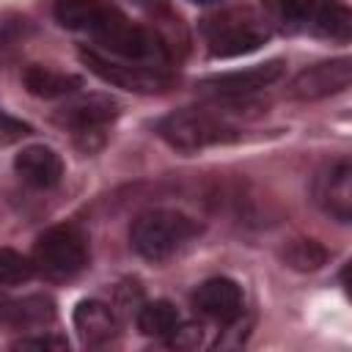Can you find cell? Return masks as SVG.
<instances>
[{
	"mask_svg": "<svg viewBox=\"0 0 352 352\" xmlns=\"http://www.w3.org/2000/svg\"><path fill=\"white\" fill-rule=\"evenodd\" d=\"M201 234V226L179 209H148L129 226V245L148 261H165L187 248Z\"/></svg>",
	"mask_w": 352,
	"mask_h": 352,
	"instance_id": "1",
	"label": "cell"
},
{
	"mask_svg": "<svg viewBox=\"0 0 352 352\" xmlns=\"http://www.w3.org/2000/svg\"><path fill=\"white\" fill-rule=\"evenodd\" d=\"M212 58H236L258 50L270 38V28L250 8H228L201 22Z\"/></svg>",
	"mask_w": 352,
	"mask_h": 352,
	"instance_id": "2",
	"label": "cell"
},
{
	"mask_svg": "<svg viewBox=\"0 0 352 352\" xmlns=\"http://www.w3.org/2000/svg\"><path fill=\"white\" fill-rule=\"evenodd\" d=\"M33 267L47 280H69L88 264V236L72 226H50L33 245Z\"/></svg>",
	"mask_w": 352,
	"mask_h": 352,
	"instance_id": "3",
	"label": "cell"
},
{
	"mask_svg": "<svg viewBox=\"0 0 352 352\" xmlns=\"http://www.w3.org/2000/svg\"><path fill=\"white\" fill-rule=\"evenodd\" d=\"M157 132L170 148L184 151V154L236 140V129L231 124H226L220 116H214L209 110H195V107L176 110V113L165 116L157 124Z\"/></svg>",
	"mask_w": 352,
	"mask_h": 352,
	"instance_id": "4",
	"label": "cell"
},
{
	"mask_svg": "<svg viewBox=\"0 0 352 352\" xmlns=\"http://www.w3.org/2000/svg\"><path fill=\"white\" fill-rule=\"evenodd\" d=\"M80 60L104 82L118 85L124 91L135 94H160L173 85V74L168 66L157 63H140V60H124L116 55H102L96 50H80Z\"/></svg>",
	"mask_w": 352,
	"mask_h": 352,
	"instance_id": "5",
	"label": "cell"
},
{
	"mask_svg": "<svg viewBox=\"0 0 352 352\" xmlns=\"http://www.w3.org/2000/svg\"><path fill=\"white\" fill-rule=\"evenodd\" d=\"M116 116H118L116 99H110V96H104V94H88V96H77L74 102L63 104V107L55 113V124L72 129L80 148L94 151L91 138L102 140L104 126H107Z\"/></svg>",
	"mask_w": 352,
	"mask_h": 352,
	"instance_id": "6",
	"label": "cell"
},
{
	"mask_svg": "<svg viewBox=\"0 0 352 352\" xmlns=\"http://www.w3.org/2000/svg\"><path fill=\"white\" fill-rule=\"evenodd\" d=\"M283 66L286 63L280 58L264 60V63H256L250 69H239V72H226V74L206 77V80H201V88L206 94H212L214 99H220V102L248 99V96L258 94L261 88H270L272 82H278L280 74H283Z\"/></svg>",
	"mask_w": 352,
	"mask_h": 352,
	"instance_id": "7",
	"label": "cell"
},
{
	"mask_svg": "<svg viewBox=\"0 0 352 352\" xmlns=\"http://www.w3.org/2000/svg\"><path fill=\"white\" fill-rule=\"evenodd\" d=\"M349 82H352V60L349 58H333V60H322V63L302 69L292 80L289 96L300 99V102H316V99L346 91Z\"/></svg>",
	"mask_w": 352,
	"mask_h": 352,
	"instance_id": "8",
	"label": "cell"
},
{
	"mask_svg": "<svg viewBox=\"0 0 352 352\" xmlns=\"http://www.w3.org/2000/svg\"><path fill=\"white\" fill-rule=\"evenodd\" d=\"M314 201L319 209L338 223L352 217V165L349 160H336L314 179Z\"/></svg>",
	"mask_w": 352,
	"mask_h": 352,
	"instance_id": "9",
	"label": "cell"
},
{
	"mask_svg": "<svg viewBox=\"0 0 352 352\" xmlns=\"http://www.w3.org/2000/svg\"><path fill=\"white\" fill-rule=\"evenodd\" d=\"M192 308L220 324H234L242 316V289L231 278H209L192 292Z\"/></svg>",
	"mask_w": 352,
	"mask_h": 352,
	"instance_id": "10",
	"label": "cell"
},
{
	"mask_svg": "<svg viewBox=\"0 0 352 352\" xmlns=\"http://www.w3.org/2000/svg\"><path fill=\"white\" fill-rule=\"evenodd\" d=\"M14 170L25 184L36 190H50L63 176V160L50 146H28L14 157Z\"/></svg>",
	"mask_w": 352,
	"mask_h": 352,
	"instance_id": "11",
	"label": "cell"
},
{
	"mask_svg": "<svg viewBox=\"0 0 352 352\" xmlns=\"http://www.w3.org/2000/svg\"><path fill=\"white\" fill-rule=\"evenodd\" d=\"M74 330L85 346H102L118 333L116 314L102 300H82L74 308Z\"/></svg>",
	"mask_w": 352,
	"mask_h": 352,
	"instance_id": "12",
	"label": "cell"
},
{
	"mask_svg": "<svg viewBox=\"0 0 352 352\" xmlns=\"http://www.w3.org/2000/svg\"><path fill=\"white\" fill-rule=\"evenodd\" d=\"M336 0H264L267 6V14L270 19L289 30V33H297V30H311L314 19Z\"/></svg>",
	"mask_w": 352,
	"mask_h": 352,
	"instance_id": "13",
	"label": "cell"
},
{
	"mask_svg": "<svg viewBox=\"0 0 352 352\" xmlns=\"http://www.w3.org/2000/svg\"><path fill=\"white\" fill-rule=\"evenodd\" d=\"M22 82L38 99H60V96H72L82 88V77L63 74V72H55L47 66H28L22 74Z\"/></svg>",
	"mask_w": 352,
	"mask_h": 352,
	"instance_id": "14",
	"label": "cell"
},
{
	"mask_svg": "<svg viewBox=\"0 0 352 352\" xmlns=\"http://www.w3.org/2000/svg\"><path fill=\"white\" fill-rule=\"evenodd\" d=\"M0 316L16 327H41L55 319V302L44 294H30L22 300H3Z\"/></svg>",
	"mask_w": 352,
	"mask_h": 352,
	"instance_id": "15",
	"label": "cell"
},
{
	"mask_svg": "<svg viewBox=\"0 0 352 352\" xmlns=\"http://www.w3.org/2000/svg\"><path fill=\"white\" fill-rule=\"evenodd\" d=\"M104 0H55V19L66 30L88 33L104 11Z\"/></svg>",
	"mask_w": 352,
	"mask_h": 352,
	"instance_id": "16",
	"label": "cell"
},
{
	"mask_svg": "<svg viewBox=\"0 0 352 352\" xmlns=\"http://www.w3.org/2000/svg\"><path fill=\"white\" fill-rule=\"evenodd\" d=\"M138 330L143 336H151V338H168V333L179 324V311L173 302L168 300H154V302H143L138 308Z\"/></svg>",
	"mask_w": 352,
	"mask_h": 352,
	"instance_id": "17",
	"label": "cell"
},
{
	"mask_svg": "<svg viewBox=\"0 0 352 352\" xmlns=\"http://www.w3.org/2000/svg\"><path fill=\"white\" fill-rule=\"evenodd\" d=\"M280 258L286 261V267L297 270V272H314L327 261V250L324 245H319L316 239H289L286 248L280 250Z\"/></svg>",
	"mask_w": 352,
	"mask_h": 352,
	"instance_id": "18",
	"label": "cell"
},
{
	"mask_svg": "<svg viewBox=\"0 0 352 352\" xmlns=\"http://www.w3.org/2000/svg\"><path fill=\"white\" fill-rule=\"evenodd\" d=\"M311 33L316 36H324V38H333V41H349V33H352V16H349V8L341 6L338 0L330 3L311 25Z\"/></svg>",
	"mask_w": 352,
	"mask_h": 352,
	"instance_id": "19",
	"label": "cell"
},
{
	"mask_svg": "<svg viewBox=\"0 0 352 352\" xmlns=\"http://www.w3.org/2000/svg\"><path fill=\"white\" fill-rule=\"evenodd\" d=\"M36 275L33 258L14 250V248H0V286H19L28 283Z\"/></svg>",
	"mask_w": 352,
	"mask_h": 352,
	"instance_id": "20",
	"label": "cell"
},
{
	"mask_svg": "<svg viewBox=\"0 0 352 352\" xmlns=\"http://www.w3.org/2000/svg\"><path fill=\"white\" fill-rule=\"evenodd\" d=\"M201 338H204V330H201V324H192V322H187V324L179 322L168 333V344L176 349H195L201 344Z\"/></svg>",
	"mask_w": 352,
	"mask_h": 352,
	"instance_id": "21",
	"label": "cell"
},
{
	"mask_svg": "<svg viewBox=\"0 0 352 352\" xmlns=\"http://www.w3.org/2000/svg\"><path fill=\"white\" fill-rule=\"evenodd\" d=\"M14 349H52V352H60V349H69V341L63 336H55V333H38V336H28V338L14 341Z\"/></svg>",
	"mask_w": 352,
	"mask_h": 352,
	"instance_id": "22",
	"label": "cell"
},
{
	"mask_svg": "<svg viewBox=\"0 0 352 352\" xmlns=\"http://www.w3.org/2000/svg\"><path fill=\"white\" fill-rule=\"evenodd\" d=\"M0 129L8 132V135H28V132H30L28 124H22V121H16V118H11V116H6V113H0Z\"/></svg>",
	"mask_w": 352,
	"mask_h": 352,
	"instance_id": "23",
	"label": "cell"
},
{
	"mask_svg": "<svg viewBox=\"0 0 352 352\" xmlns=\"http://www.w3.org/2000/svg\"><path fill=\"white\" fill-rule=\"evenodd\" d=\"M190 3H195V6H212V3H217V0H190Z\"/></svg>",
	"mask_w": 352,
	"mask_h": 352,
	"instance_id": "24",
	"label": "cell"
},
{
	"mask_svg": "<svg viewBox=\"0 0 352 352\" xmlns=\"http://www.w3.org/2000/svg\"><path fill=\"white\" fill-rule=\"evenodd\" d=\"M135 3H151V0H135Z\"/></svg>",
	"mask_w": 352,
	"mask_h": 352,
	"instance_id": "25",
	"label": "cell"
}]
</instances>
